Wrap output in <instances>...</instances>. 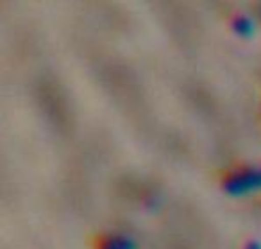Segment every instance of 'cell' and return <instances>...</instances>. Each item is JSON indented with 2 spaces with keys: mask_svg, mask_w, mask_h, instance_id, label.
I'll return each mask as SVG.
<instances>
[{
  "mask_svg": "<svg viewBox=\"0 0 261 249\" xmlns=\"http://www.w3.org/2000/svg\"><path fill=\"white\" fill-rule=\"evenodd\" d=\"M245 249H261V242H257V240L249 242V244L245 245Z\"/></svg>",
  "mask_w": 261,
  "mask_h": 249,
  "instance_id": "obj_4",
  "label": "cell"
},
{
  "mask_svg": "<svg viewBox=\"0 0 261 249\" xmlns=\"http://www.w3.org/2000/svg\"><path fill=\"white\" fill-rule=\"evenodd\" d=\"M225 192L231 195H243L252 190L261 188V167L243 169L240 172H232L224 183Z\"/></svg>",
  "mask_w": 261,
  "mask_h": 249,
  "instance_id": "obj_1",
  "label": "cell"
},
{
  "mask_svg": "<svg viewBox=\"0 0 261 249\" xmlns=\"http://www.w3.org/2000/svg\"><path fill=\"white\" fill-rule=\"evenodd\" d=\"M100 249H136L135 242L123 235H111L100 242Z\"/></svg>",
  "mask_w": 261,
  "mask_h": 249,
  "instance_id": "obj_2",
  "label": "cell"
},
{
  "mask_svg": "<svg viewBox=\"0 0 261 249\" xmlns=\"http://www.w3.org/2000/svg\"><path fill=\"white\" fill-rule=\"evenodd\" d=\"M232 31H234L238 36L249 38L254 34V20L249 18L245 15H240L232 20Z\"/></svg>",
  "mask_w": 261,
  "mask_h": 249,
  "instance_id": "obj_3",
  "label": "cell"
}]
</instances>
